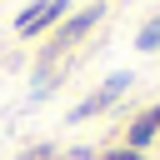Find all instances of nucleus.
Segmentation results:
<instances>
[{
	"mask_svg": "<svg viewBox=\"0 0 160 160\" xmlns=\"http://www.w3.org/2000/svg\"><path fill=\"white\" fill-rule=\"evenodd\" d=\"M65 5H70V0H45V5L20 10V35H40L50 20H60V15H65Z\"/></svg>",
	"mask_w": 160,
	"mask_h": 160,
	"instance_id": "obj_1",
	"label": "nucleus"
},
{
	"mask_svg": "<svg viewBox=\"0 0 160 160\" xmlns=\"http://www.w3.org/2000/svg\"><path fill=\"white\" fill-rule=\"evenodd\" d=\"M110 100H115V95H110V90H95V95H90V100H85V105H75V110H70V120H90V115H100V110H105V105H110Z\"/></svg>",
	"mask_w": 160,
	"mask_h": 160,
	"instance_id": "obj_4",
	"label": "nucleus"
},
{
	"mask_svg": "<svg viewBox=\"0 0 160 160\" xmlns=\"http://www.w3.org/2000/svg\"><path fill=\"white\" fill-rule=\"evenodd\" d=\"M155 130H160V110H150V115H140V120L130 125V150H140V145H145V140H150Z\"/></svg>",
	"mask_w": 160,
	"mask_h": 160,
	"instance_id": "obj_3",
	"label": "nucleus"
},
{
	"mask_svg": "<svg viewBox=\"0 0 160 160\" xmlns=\"http://www.w3.org/2000/svg\"><path fill=\"white\" fill-rule=\"evenodd\" d=\"M135 45H140V50H160V20H155V25H145Z\"/></svg>",
	"mask_w": 160,
	"mask_h": 160,
	"instance_id": "obj_5",
	"label": "nucleus"
},
{
	"mask_svg": "<svg viewBox=\"0 0 160 160\" xmlns=\"http://www.w3.org/2000/svg\"><path fill=\"white\" fill-rule=\"evenodd\" d=\"M125 85H130V75H110V80H105V90H110V95H120Z\"/></svg>",
	"mask_w": 160,
	"mask_h": 160,
	"instance_id": "obj_6",
	"label": "nucleus"
},
{
	"mask_svg": "<svg viewBox=\"0 0 160 160\" xmlns=\"http://www.w3.org/2000/svg\"><path fill=\"white\" fill-rule=\"evenodd\" d=\"M110 160H140V150H115Z\"/></svg>",
	"mask_w": 160,
	"mask_h": 160,
	"instance_id": "obj_7",
	"label": "nucleus"
},
{
	"mask_svg": "<svg viewBox=\"0 0 160 160\" xmlns=\"http://www.w3.org/2000/svg\"><path fill=\"white\" fill-rule=\"evenodd\" d=\"M95 20H100V5H90V10H80V15H75V20H70V25H65V30H60V35L50 40V60H55V55H60L65 45H75V40H80V35H85V30L95 25Z\"/></svg>",
	"mask_w": 160,
	"mask_h": 160,
	"instance_id": "obj_2",
	"label": "nucleus"
}]
</instances>
